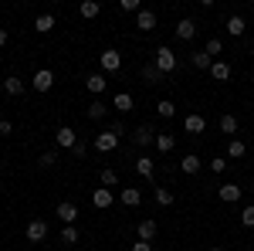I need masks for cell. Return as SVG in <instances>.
Here are the masks:
<instances>
[{
    "label": "cell",
    "mask_w": 254,
    "mask_h": 251,
    "mask_svg": "<svg viewBox=\"0 0 254 251\" xmlns=\"http://www.w3.org/2000/svg\"><path fill=\"white\" fill-rule=\"evenodd\" d=\"M153 65H156L163 75H173L180 61H176V55H173V48H170V44H159V48H156V58H153Z\"/></svg>",
    "instance_id": "cell-1"
},
{
    "label": "cell",
    "mask_w": 254,
    "mask_h": 251,
    "mask_svg": "<svg viewBox=\"0 0 254 251\" xmlns=\"http://www.w3.org/2000/svg\"><path fill=\"white\" fill-rule=\"evenodd\" d=\"M92 146H95L98 153H112L119 146V133H112V129H102V133L92 139Z\"/></svg>",
    "instance_id": "cell-2"
},
{
    "label": "cell",
    "mask_w": 254,
    "mask_h": 251,
    "mask_svg": "<svg viewBox=\"0 0 254 251\" xmlns=\"http://www.w3.org/2000/svg\"><path fill=\"white\" fill-rule=\"evenodd\" d=\"M136 234H139V241H149V245H153V241H156V234H159V224L153 221V217H142V221H139V228H136Z\"/></svg>",
    "instance_id": "cell-3"
},
{
    "label": "cell",
    "mask_w": 254,
    "mask_h": 251,
    "mask_svg": "<svg viewBox=\"0 0 254 251\" xmlns=\"http://www.w3.org/2000/svg\"><path fill=\"white\" fill-rule=\"evenodd\" d=\"M51 85H55V72H48V68L34 72V78H31V88L34 92H51Z\"/></svg>",
    "instance_id": "cell-4"
},
{
    "label": "cell",
    "mask_w": 254,
    "mask_h": 251,
    "mask_svg": "<svg viewBox=\"0 0 254 251\" xmlns=\"http://www.w3.org/2000/svg\"><path fill=\"white\" fill-rule=\"evenodd\" d=\"M98 65H102L105 72H119V68H122V55H119L116 48H105V51L98 55Z\"/></svg>",
    "instance_id": "cell-5"
},
{
    "label": "cell",
    "mask_w": 254,
    "mask_h": 251,
    "mask_svg": "<svg viewBox=\"0 0 254 251\" xmlns=\"http://www.w3.org/2000/svg\"><path fill=\"white\" fill-rule=\"evenodd\" d=\"M132 143H136V146H149V143H156V129H153L149 122L136 126V129H132Z\"/></svg>",
    "instance_id": "cell-6"
},
{
    "label": "cell",
    "mask_w": 254,
    "mask_h": 251,
    "mask_svg": "<svg viewBox=\"0 0 254 251\" xmlns=\"http://www.w3.org/2000/svg\"><path fill=\"white\" fill-rule=\"evenodd\" d=\"M27 241H34V245H41L44 238H48V221H41V217H34L31 224H27Z\"/></svg>",
    "instance_id": "cell-7"
},
{
    "label": "cell",
    "mask_w": 254,
    "mask_h": 251,
    "mask_svg": "<svg viewBox=\"0 0 254 251\" xmlns=\"http://www.w3.org/2000/svg\"><path fill=\"white\" fill-rule=\"evenodd\" d=\"M92 204H95L98 211H109L116 204V193L109 190V187H98V190H92Z\"/></svg>",
    "instance_id": "cell-8"
},
{
    "label": "cell",
    "mask_w": 254,
    "mask_h": 251,
    "mask_svg": "<svg viewBox=\"0 0 254 251\" xmlns=\"http://www.w3.org/2000/svg\"><path fill=\"white\" fill-rule=\"evenodd\" d=\"M55 143H58L61 150H75V143H78V133H75L71 126H61L58 133H55Z\"/></svg>",
    "instance_id": "cell-9"
},
{
    "label": "cell",
    "mask_w": 254,
    "mask_h": 251,
    "mask_svg": "<svg viewBox=\"0 0 254 251\" xmlns=\"http://www.w3.org/2000/svg\"><path fill=\"white\" fill-rule=\"evenodd\" d=\"M183 129H187L190 136H203V133H207V119L196 116V112H190V116L183 119Z\"/></svg>",
    "instance_id": "cell-10"
},
{
    "label": "cell",
    "mask_w": 254,
    "mask_h": 251,
    "mask_svg": "<svg viewBox=\"0 0 254 251\" xmlns=\"http://www.w3.org/2000/svg\"><path fill=\"white\" fill-rule=\"evenodd\" d=\"M61 217V224H75V221H78V207H75V204H71V200H61L58 204V211H55Z\"/></svg>",
    "instance_id": "cell-11"
},
{
    "label": "cell",
    "mask_w": 254,
    "mask_h": 251,
    "mask_svg": "<svg viewBox=\"0 0 254 251\" xmlns=\"http://www.w3.org/2000/svg\"><path fill=\"white\" fill-rule=\"evenodd\" d=\"M176 38H180V41H193L196 38V20L193 17H183L180 24H176Z\"/></svg>",
    "instance_id": "cell-12"
},
{
    "label": "cell",
    "mask_w": 254,
    "mask_h": 251,
    "mask_svg": "<svg viewBox=\"0 0 254 251\" xmlns=\"http://www.w3.org/2000/svg\"><path fill=\"white\" fill-rule=\"evenodd\" d=\"M119 200H122L126 207H139V204H142V190H139V187H122V190H119Z\"/></svg>",
    "instance_id": "cell-13"
},
{
    "label": "cell",
    "mask_w": 254,
    "mask_h": 251,
    "mask_svg": "<svg viewBox=\"0 0 254 251\" xmlns=\"http://www.w3.org/2000/svg\"><path fill=\"white\" fill-rule=\"evenodd\" d=\"M241 187H237V183H224V187H217V197H220V200H224V204H237V200H241Z\"/></svg>",
    "instance_id": "cell-14"
},
{
    "label": "cell",
    "mask_w": 254,
    "mask_h": 251,
    "mask_svg": "<svg viewBox=\"0 0 254 251\" xmlns=\"http://www.w3.org/2000/svg\"><path fill=\"white\" fill-rule=\"evenodd\" d=\"M136 27H139V31H146V34H149V31H156V14L142 7V10L136 14Z\"/></svg>",
    "instance_id": "cell-15"
},
{
    "label": "cell",
    "mask_w": 254,
    "mask_h": 251,
    "mask_svg": "<svg viewBox=\"0 0 254 251\" xmlns=\"http://www.w3.org/2000/svg\"><path fill=\"white\" fill-rule=\"evenodd\" d=\"M163 72H159L156 65H153V61H149V65H142V82H146V85H159V82H163Z\"/></svg>",
    "instance_id": "cell-16"
},
{
    "label": "cell",
    "mask_w": 254,
    "mask_h": 251,
    "mask_svg": "<svg viewBox=\"0 0 254 251\" xmlns=\"http://www.w3.org/2000/svg\"><path fill=\"white\" fill-rule=\"evenodd\" d=\"M105 85H109V82H105V75H98V72L85 78V88H88L92 95H102V92H105Z\"/></svg>",
    "instance_id": "cell-17"
},
{
    "label": "cell",
    "mask_w": 254,
    "mask_h": 251,
    "mask_svg": "<svg viewBox=\"0 0 254 251\" xmlns=\"http://www.w3.org/2000/svg\"><path fill=\"white\" fill-rule=\"evenodd\" d=\"M210 78H214V82H227V78H231V65L217 58L214 65H210Z\"/></svg>",
    "instance_id": "cell-18"
},
{
    "label": "cell",
    "mask_w": 254,
    "mask_h": 251,
    "mask_svg": "<svg viewBox=\"0 0 254 251\" xmlns=\"http://www.w3.org/2000/svg\"><path fill=\"white\" fill-rule=\"evenodd\" d=\"M3 92L10 98H17V95H24V82H20L17 75H10V78H3Z\"/></svg>",
    "instance_id": "cell-19"
},
{
    "label": "cell",
    "mask_w": 254,
    "mask_h": 251,
    "mask_svg": "<svg viewBox=\"0 0 254 251\" xmlns=\"http://www.w3.org/2000/svg\"><path fill=\"white\" fill-rule=\"evenodd\" d=\"M180 170H183V173H190V176L200 173V156H196V153H187L183 160H180Z\"/></svg>",
    "instance_id": "cell-20"
},
{
    "label": "cell",
    "mask_w": 254,
    "mask_h": 251,
    "mask_svg": "<svg viewBox=\"0 0 254 251\" xmlns=\"http://www.w3.org/2000/svg\"><path fill=\"white\" fill-rule=\"evenodd\" d=\"M190 65H193V68H200V72H210L214 58H210L207 51H193V55H190Z\"/></svg>",
    "instance_id": "cell-21"
},
{
    "label": "cell",
    "mask_w": 254,
    "mask_h": 251,
    "mask_svg": "<svg viewBox=\"0 0 254 251\" xmlns=\"http://www.w3.org/2000/svg\"><path fill=\"white\" fill-rule=\"evenodd\" d=\"M173 146H176L173 133H156V150L159 153H173Z\"/></svg>",
    "instance_id": "cell-22"
},
{
    "label": "cell",
    "mask_w": 254,
    "mask_h": 251,
    "mask_svg": "<svg viewBox=\"0 0 254 251\" xmlns=\"http://www.w3.org/2000/svg\"><path fill=\"white\" fill-rule=\"evenodd\" d=\"M78 14H81L85 20H95L98 14H102V3H95V0H85V3L78 7Z\"/></svg>",
    "instance_id": "cell-23"
},
{
    "label": "cell",
    "mask_w": 254,
    "mask_h": 251,
    "mask_svg": "<svg viewBox=\"0 0 254 251\" xmlns=\"http://www.w3.org/2000/svg\"><path fill=\"white\" fill-rule=\"evenodd\" d=\"M112 105H116L119 112H132V105H136V102H132V95H129V92H116Z\"/></svg>",
    "instance_id": "cell-24"
},
{
    "label": "cell",
    "mask_w": 254,
    "mask_h": 251,
    "mask_svg": "<svg viewBox=\"0 0 254 251\" xmlns=\"http://www.w3.org/2000/svg\"><path fill=\"white\" fill-rule=\"evenodd\" d=\"M244 31H248V24H244V17H227V34H231V38H241V34H244Z\"/></svg>",
    "instance_id": "cell-25"
},
{
    "label": "cell",
    "mask_w": 254,
    "mask_h": 251,
    "mask_svg": "<svg viewBox=\"0 0 254 251\" xmlns=\"http://www.w3.org/2000/svg\"><path fill=\"white\" fill-rule=\"evenodd\" d=\"M220 133L234 139V136H237V116H231V112H227V116H220Z\"/></svg>",
    "instance_id": "cell-26"
},
{
    "label": "cell",
    "mask_w": 254,
    "mask_h": 251,
    "mask_svg": "<svg viewBox=\"0 0 254 251\" xmlns=\"http://www.w3.org/2000/svg\"><path fill=\"white\" fill-rule=\"evenodd\" d=\"M153 170H156V163H153L149 156H139V160H136V173L139 176H146V180H149V176H153Z\"/></svg>",
    "instance_id": "cell-27"
},
{
    "label": "cell",
    "mask_w": 254,
    "mask_h": 251,
    "mask_svg": "<svg viewBox=\"0 0 254 251\" xmlns=\"http://www.w3.org/2000/svg\"><path fill=\"white\" fill-rule=\"evenodd\" d=\"M244 153H248L244 139H227V156H231V160H241Z\"/></svg>",
    "instance_id": "cell-28"
},
{
    "label": "cell",
    "mask_w": 254,
    "mask_h": 251,
    "mask_svg": "<svg viewBox=\"0 0 254 251\" xmlns=\"http://www.w3.org/2000/svg\"><path fill=\"white\" fill-rule=\"evenodd\" d=\"M78 228H75V224H64V228H61V245H78Z\"/></svg>",
    "instance_id": "cell-29"
},
{
    "label": "cell",
    "mask_w": 254,
    "mask_h": 251,
    "mask_svg": "<svg viewBox=\"0 0 254 251\" xmlns=\"http://www.w3.org/2000/svg\"><path fill=\"white\" fill-rule=\"evenodd\" d=\"M34 27H38V34H48V31H55V14H41L34 20Z\"/></svg>",
    "instance_id": "cell-30"
},
{
    "label": "cell",
    "mask_w": 254,
    "mask_h": 251,
    "mask_svg": "<svg viewBox=\"0 0 254 251\" xmlns=\"http://www.w3.org/2000/svg\"><path fill=\"white\" fill-rule=\"evenodd\" d=\"M105 112H109V105H105V102H92V105H88V119H92V122H98V119H105Z\"/></svg>",
    "instance_id": "cell-31"
},
{
    "label": "cell",
    "mask_w": 254,
    "mask_h": 251,
    "mask_svg": "<svg viewBox=\"0 0 254 251\" xmlns=\"http://www.w3.org/2000/svg\"><path fill=\"white\" fill-rule=\"evenodd\" d=\"M98 180H102V187H116V183H119V173L112 170V167H102V173H98Z\"/></svg>",
    "instance_id": "cell-32"
},
{
    "label": "cell",
    "mask_w": 254,
    "mask_h": 251,
    "mask_svg": "<svg viewBox=\"0 0 254 251\" xmlns=\"http://www.w3.org/2000/svg\"><path fill=\"white\" fill-rule=\"evenodd\" d=\"M156 204L159 207H173V190L170 187H156Z\"/></svg>",
    "instance_id": "cell-33"
},
{
    "label": "cell",
    "mask_w": 254,
    "mask_h": 251,
    "mask_svg": "<svg viewBox=\"0 0 254 251\" xmlns=\"http://www.w3.org/2000/svg\"><path fill=\"white\" fill-rule=\"evenodd\" d=\"M173 112H176V105L170 102V98H163V102H156V116H159V119H173Z\"/></svg>",
    "instance_id": "cell-34"
},
{
    "label": "cell",
    "mask_w": 254,
    "mask_h": 251,
    "mask_svg": "<svg viewBox=\"0 0 254 251\" xmlns=\"http://www.w3.org/2000/svg\"><path fill=\"white\" fill-rule=\"evenodd\" d=\"M55 163H58V153H51V150H48V153H41V156H38V167H41V170H51Z\"/></svg>",
    "instance_id": "cell-35"
},
{
    "label": "cell",
    "mask_w": 254,
    "mask_h": 251,
    "mask_svg": "<svg viewBox=\"0 0 254 251\" xmlns=\"http://www.w3.org/2000/svg\"><path fill=\"white\" fill-rule=\"evenodd\" d=\"M203 51H207V55H210V58L217 61V55L224 51V41H220V38H210V41H207V48H203Z\"/></svg>",
    "instance_id": "cell-36"
},
{
    "label": "cell",
    "mask_w": 254,
    "mask_h": 251,
    "mask_svg": "<svg viewBox=\"0 0 254 251\" xmlns=\"http://www.w3.org/2000/svg\"><path fill=\"white\" fill-rule=\"evenodd\" d=\"M227 167H231V163H227V156H214V160H210V170H214V173H224Z\"/></svg>",
    "instance_id": "cell-37"
},
{
    "label": "cell",
    "mask_w": 254,
    "mask_h": 251,
    "mask_svg": "<svg viewBox=\"0 0 254 251\" xmlns=\"http://www.w3.org/2000/svg\"><path fill=\"white\" fill-rule=\"evenodd\" d=\"M241 224H244V228H254V204L241 211Z\"/></svg>",
    "instance_id": "cell-38"
},
{
    "label": "cell",
    "mask_w": 254,
    "mask_h": 251,
    "mask_svg": "<svg viewBox=\"0 0 254 251\" xmlns=\"http://www.w3.org/2000/svg\"><path fill=\"white\" fill-rule=\"evenodd\" d=\"M119 7H122L126 14H139V10H142V7H139V0H122Z\"/></svg>",
    "instance_id": "cell-39"
},
{
    "label": "cell",
    "mask_w": 254,
    "mask_h": 251,
    "mask_svg": "<svg viewBox=\"0 0 254 251\" xmlns=\"http://www.w3.org/2000/svg\"><path fill=\"white\" fill-rule=\"evenodd\" d=\"M85 153H88V143H85V139H78V143H75V150H71V156H78V160H81Z\"/></svg>",
    "instance_id": "cell-40"
},
{
    "label": "cell",
    "mask_w": 254,
    "mask_h": 251,
    "mask_svg": "<svg viewBox=\"0 0 254 251\" xmlns=\"http://www.w3.org/2000/svg\"><path fill=\"white\" fill-rule=\"evenodd\" d=\"M14 133V126H10V119H0V136H10Z\"/></svg>",
    "instance_id": "cell-41"
},
{
    "label": "cell",
    "mask_w": 254,
    "mask_h": 251,
    "mask_svg": "<svg viewBox=\"0 0 254 251\" xmlns=\"http://www.w3.org/2000/svg\"><path fill=\"white\" fill-rule=\"evenodd\" d=\"M132 251H153V245H149V241H136V245H132Z\"/></svg>",
    "instance_id": "cell-42"
},
{
    "label": "cell",
    "mask_w": 254,
    "mask_h": 251,
    "mask_svg": "<svg viewBox=\"0 0 254 251\" xmlns=\"http://www.w3.org/2000/svg\"><path fill=\"white\" fill-rule=\"evenodd\" d=\"M7 41H10V34H7V27H0V48H3Z\"/></svg>",
    "instance_id": "cell-43"
},
{
    "label": "cell",
    "mask_w": 254,
    "mask_h": 251,
    "mask_svg": "<svg viewBox=\"0 0 254 251\" xmlns=\"http://www.w3.org/2000/svg\"><path fill=\"white\" fill-rule=\"evenodd\" d=\"M210 251H224V248H210Z\"/></svg>",
    "instance_id": "cell-44"
},
{
    "label": "cell",
    "mask_w": 254,
    "mask_h": 251,
    "mask_svg": "<svg viewBox=\"0 0 254 251\" xmlns=\"http://www.w3.org/2000/svg\"><path fill=\"white\" fill-rule=\"evenodd\" d=\"M251 55H254V44H251Z\"/></svg>",
    "instance_id": "cell-45"
},
{
    "label": "cell",
    "mask_w": 254,
    "mask_h": 251,
    "mask_svg": "<svg viewBox=\"0 0 254 251\" xmlns=\"http://www.w3.org/2000/svg\"><path fill=\"white\" fill-rule=\"evenodd\" d=\"M0 139H3V136H0Z\"/></svg>",
    "instance_id": "cell-46"
}]
</instances>
